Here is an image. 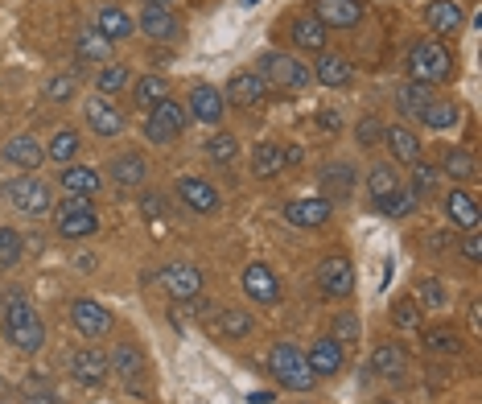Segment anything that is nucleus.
I'll list each match as a JSON object with an SVG mask.
<instances>
[{"label":"nucleus","instance_id":"f257e3e1","mask_svg":"<svg viewBox=\"0 0 482 404\" xmlns=\"http://www.w3.org/2000/svg\"><path fill=\"white\" fill-rule=\"evenodd\" d=\"M268 371L277 376L280 388H289V392H310L313 388V371L310 363H305V355L293 347V342H277V347L268 350Z\"/></svg>","mask_w":482,"mask_h":404},{"label":"nucleus","instance_id":"f03ea898","mask_svg":"<svg viewBox=\"0 0 482 404\" xmlns=\"http://www.w3.org/2000/svg\"><path fill=\"white\" fill-rule=\"evenodd\" d=\"M408 71L417 83H446L454 74V54H449L441 42H417L408 50Z\"/></svg>","mask_w":482,"mask_h":404},{"label":"nucleus","instance_id":"7ed1b4c3","mask_svg":"<svg viewBox=\"0 0 482 404\" xmlns=\"http://www.w3.org/2000/svg\"><path fill=\"white\" fill-rule=\"evenodd\" d=\"M5 330L13 334V342H17L25 355H34V350H42L45 342V326L42 318H37V310L29 306V301H21V297H13L9 306H5Z\"/></svg>","mask_w":482,"mask_h":404},{"label":"nucleus","instance_id":"20e7f679","mask_svg":"<svg viewBox=\"0 0 482 404\" xmlns=\"http://www.w3.org/2000/svg\"><path fill=\"white\" fill-rule=\"evenodd\" d=\"M256 74H260L264 83H277V87H289V91H301L305 83L313 79L310 66H305L301 58H293V54H277V50L260 58V71H256Z\"/></svg>","mask_w":482,"mask_h":404},{"label":"nucleus","instance_id":"39448f33","mask_svg":"<svg viewBox=\"0 0 482 404\" xmlns=\"http://www.w3.org/2000/svg\"><path fill=\"white\" fill-rule=\"evenodd\" d=\"M5 198H9L13 207L21 211V215H45L50 211V186H45L42 178H34V173H25V178H13L9 186H5Z\"/></svg>","mask_w":482,"mask_h":404},{"label":"nucleus","instance_id":"423d86ee","mask_svg":"<svg viewBox=\"0 0 482 404\" xmlns=\"http://www.w3.org/2000/svg\"><path fill=\"white\" fill-rule=\"evenodd\" d=\"M186 128V108L182 103H173V99H161L157 108L149 112V124H144V136H149L152 144H170L173 136Z\"/></svg>","mask_w":482,"mask_h":404},{"label":"nucleus","instance_id":"0eeeda50","mask_svg":"<svg viewBox=\"0 0 482 404\" xmlns=\"http://www.w3.org/2000/svg\"><path fill=\"white\" fill-rule=\"evenodd\" d=\"M313 17L321 21L326 29H350L363 21V0H313Z\"/></svg>","mask_w":482,"mask_h":404},{"label":"nucleus","instance_id":"6e6552de","mask_svg":"<svg viewBox=\"0 0 482 404\" xmlns=\"http://www.w3.org/2000/svg\"><path fill=\"white\" fill-rule=\"evenodd\" d=\"M83 116H87V124H91V133H95V136H120V133H124V112H120L116 103H107L103 95L87 99Z\"/></svg>","mask_w":482,"mask_h":404},{"label":"nucleus","instance_id":"1a4fd4ad","mask_svg":"<svg viewBox=\"0 0 482 404\" xmlns=\"http://www.w3.org/2000/svg\"><path fill=\"white\" fill-rule=\"evenodd\" d=\"M318 285L330 297H350L355 289V269H350L347 256H330V261L318 264Z\"/></svg>","mask_w":482,"mask_h":404},{"label":"nucleus","instance_id":"9d476101","mask_svg":"<svg viewBox=\"0 0 482 404\" xmlns=\"http://www.w3.org/2000/svg\"><path fill=\"white\" fill-rule=\"evenodd\" d=\"M71 322L79 326V334H91V339L112 330V314L99 301H91V297H74L71 301Z\"/></svg>","mask_w":482,"mask_h":404},{"label":"nucleus","instance_id":"9b49d317","mask_svg":"<svg viewBox=\"0 0 482 404\" xmlns=\"http://www.w3.org/2000/svg\"><path fill=\"white\" fill-rule=\"evenodd\" d=\"M161 285L170 289V297L190 301V297H198V289H202V272H198L194 264H165V269H161Z\"/></svg>","mask_w":482,"mask_h":404},{"label":"nucleus","instance_id":"f8f14e48","mask_svg":"<svg viewBox=\"0 0 482 404\" xmlns=\"http://www.w3.org/2000/svg\"><path fill=\"white\" fill-rule=\"evenodd\" d=\"M310 74L321 83V87H347V83L355 79V66H350L342 54H326V50H321L318 63L310 66Z\"/></svg>","mask_w":482,"mask_h":404},{"label":"nucleus","instance_id":"ddd939ff","mask_svg":"<svg viewBox=\"0 0 482 404\" xmlns=\"http://www.w3.org/2000/svg\"><path fill=\"white\" fill-rule=\"evenodd\" d=\"M141 29H144V37L173 42L182 25H178V17L170 13V5H144V9H141Z\"/></svg>","mask_w":482,"mask_h":404},{"label":"nucleus","instance_id":"4468645a","mask_svg":"<svg viewBox=\"0 0 482 404\" xmlns=\"http://www.w3.org/2000/svg\"><path fill=\"white\" fill-rule=\"evenodd\" d=\"M264 95H268V83L260 79L256 71H240V74H231V83H227V99L240 103V108L264 103Z\"/></svg>","mask_w":482,"mask_h":404},{"label":"nucleus","instance_id":"2eb2a0df","mask_svg":"<svg viewBox=\"0 0 482 404\" xmlns=\"http://www.w3.org/2000/svg\"><path fill=\"white\" fill-rule=\"evenodd\" d=\"M178 198L186 202V207H194L198 215L219 211V190H214L211 182H202V178H182L178 182Z\"/></svg>","mask_w":482,"mask_h":404},{"label":"nucleus","instance_id":"dca6fc26","mask_svg":"<svg viewBox=\"0 0 482 404\" xmlns=\"http://www.w3.org/2000/svg\"><path fill=\"white\" fill-rule=\"evenodd\" d=\"M223 91H214L211 83H198L194 91H190V112H194L202 124H219L223 120Z\"/></svg>","mask_w":482,"mask_h":404},{"label":"nucleus","instance_id":"f3484780","mask_svg":"<svg viewBox=\"0 0 482 404\" xmlns=\"http://www.w3.org/2000/svg\"><path fill=\"white\" fill-rule=\"evenodd\" d=\"M243 289H248V297L264 301V306L280 301V285H277V277H272V269H264V264H248V269H243Z\"/></svg>","mask_w":482,"mask_h":404},{"label":"nucleus","instance_id":"a211bd4d","mask_svg":"<svg viewBox=\"0 0 482 404\" xmlns=\"http://www.w3.org/2000/svg\"><path fill=\"white\" fill-rule=\"evenodd\" d=\"M112 368H116V376L124 379L128 388H141V379H144V355L133 347V342H120L116 350H112Z\"/></svg>","mask_w":482,"mask_h":404},{"label":"nucleus","instance_id":"6ab92c4d","mask_svg":"<svg viewBox=\"0 0 482 404\" xmlns=\"http://www.w3.org/2000/svg\"><path fill=\"white\" fill-rule=\"evenodd\" d=\"M285 219L293 227H321L330 219V202L326 198H297V202L285 207Z\"/></svg>","mask_w":482,"mask_h":404},{"label":"nucleus","instance_id":"aec40b11","mask_svg":"<svg viewBox=\"0 0 482 404\" xmlns=\"http://www.w3.org/2000/svg\"><path fill=\"white\" fill-rule=\"evenodd\" d=\"M71 371L79 384H103L107 376V355H99L95 347H83L71 355Z\"/></svg>","mask_w":482,"mask_h":404},{"label":"nucleus","instance_id":"412c9836","mask_svg":"<svg viewBox=\"0 0 482 404\" xmlns=\"http://www.w3.org/2000/svg\"><path fill=\"white\" fill-rule=\"evenodd\" d=\"M305 363H310L313 376H334L342 368V347L334 339H318L310 347V355H305Z\"/></svg>","mask_w":482,"mask_h":404},{"label":"nucleus","instance_id":"4be33fe9","mask_svg":"<svg viewBox=\"0 0 482 404\" xmlns=\"http://www.w3.org/2000/svg\"><path fill=\"white\" fill-rule=\"evenodd\" d=\"M107 170H112V178L120 182V186H141L144 178H149V162H144L141 153H120L107 162Z\"/></svg>","mask_w":482,"mask_h":404},{"label":"nucleus","instance_id":"5701e85b","mask_svg":"<svg viewBox=\"0 0 482 404\" xmlns=\"http://www.w3.org/2000/svg\"><path fill=\"white\" fill-rule=\"evenodd\" d=\"M5 162L17 165V170H37V165H42V144L25 133L13 136V141L5 144Z\"/></svg>","mask_w":482,"mask_h":404},{"label":"nucleus","instance_id":"b1692460","mask_svg":"<svg viewBox=\"0 0 482 404\" xmlns=\"http://www.w3.org/2000/svg\"><path fill=\"white\" fill-rule=\"evenodd\" d=\"M446 215H449V223L474 232V227H478V202H474L470 194H462V190H449L446 194Z\"/></svg>","mask_w":482,"mask_h":404},{"label":"nucleus","instance_id":"393cba45","mask_svg":"<svg viewBox=\"0 0 482 404\" xmlns=\"http://www.w3.org/2000/svg\"><path fill=\"white\" fill-rule=\"evenodd\" d=\"M428 25L438 29V34H457V29H462V5H457V0H433V5H428Z\"/></svg>","mask_w":482,"mask_h":404},{"label":"nucleus","instance_id":"a878e982","mask_svg":"<svg viewBox=\"0 0 482 404\" xmlns=\"http://www.w3.org/2000/svg\"><path fill=\"white\" fill-rule=\"evenodd\" d=\"M462 120V108H457L454 99H428L425 112H420V124L425 128H454Z\"/></svg>","mask_w":482,"mask_h":404},{"label":"nucleus","instance_id":"bb28decb","mask_svg":"<svg viewBox=\"0 0 482 404\" xmlns=\"http://www.w3.org/2000/svg\"><path fill=\"white\" fill-rule=\"evenodd\" d=\"M211 330L219 334V339H243V334L256 330V322H251V314H243V310H223V314L211 322Z\"/></svg>","mask_w":482,"mask_h":404},{"label":"nucleus","instance_id":"cd10ccee","mask_svg":"<svg viewBox=\"0 0 482 404\" xmlns=\"http://www.w3.org/2000/svg\"><path fill=\"white\" fill-rule=\"evenodd\" d=\"M99 34L116 45L120 37L133 34V17H128L124 9H116V5H103V9H99Z\"/></svg>","mask_w":482,"mask_h":404},{"label":"nucleus","instance_id":"c85d7f7f","mask_svg":"<svg viewBox=\"0 0 482 404\" xmlns=\"http://www.w3.org/2000/svg\"><path fill=\"white\" fill-rule=\"evenodd\" d=\"M280 170H285V149H280V144H256L251 173H256V178H277Z\"/></svg>","mask_w":482,"mask_h":404},{"label":"nucleus","instance_id":"c756f323","mask_svg":"<svg viewBox=\"0 0 482 404\" xmlns=\"http://www.w3.org/2000/svg\"><path fill=\"white\" fill-rule=\"evenodd\" d=\"M293 42L301 45V50H318L321 54V45H326V25H321L313 13H305V17L293 21Z\"/></svg>","mask_w":482,"mask_h":404},{"label":"nucleus","instance_id":"7c9ffc66","mask_svg":"<svg viewBox=\"0 0 482 404\" xmlns=\"http://www.w3.org/2000/svg\"><path fill=\"white\" fill-rule=\"evenodd\" d=\"M99 232L95 211H74V215H58V235L66 240H87V235Z\"/></svg>","mask_w":482,"mask_h":404},{"label":"nucleus","instance_id":"2f4dec72","mask_svg":"<svg viewBox=\"0 0 482 404\" xmlns=\"http://www.w3.org/2000/svg\"><path fill=\"white\" fill-rule=\"evenodd\" d=\"M350 190H355V170H350V165H326V170H321V198L326 194H334V198H342V194H350Z\"/></svg>","mask_w":482,"mask_h":404},{"label":"nucleus","instance_id":"473e14b6","mask_svg":"<svg viewBox=\"0 0 482 404\" xmlns=\"http://www.w3.org/2000/svg\"><path fill=\"white\" fill-rule=\"evenodd\" d=\"M384 136H388V144H392V153L400 157V162H417V157H420V141L412 136V128H404V124H388V128H384Z\"/></svg>","mask_w":482,"mask_h":404},{"label":"nucleus","instance_id":"72a5a7b5","mask_svg":"<svg viewBox=\"0 0 482 404\" xmlns=\"http://www.w3.org/2000/svg\"><path fill=\"white\" fill-rule=\"evenodd\" d=\"M371 368L379 371V376H400L404 371V347L400 342H379L371 355Z\"/></svg>","mask_w":482,"mask_h":404},{"label":"nucleus","instance_id":"f704fd0d","mask_svg":"<svg viewBox=\"0 0 482 404\" xmlns=\"http://www.w3.org/2000/svg\"><path fill=\"white\" fill-rule=\"evenodd\" d=\"M63 186L71 190V194H95L99 190V173L91 170V165H71V170H63Z\"/></svg>","mask_w":482,"mask_h":404},{"label":"nucleus","instance_id":"c9c22d12","mask_svg":"<svg viewBox=\"0 0 482 404\" xmlns=\"http://www.w3.org/2000/svg\"><path fill=\"white\" fill-rule=\"evenodd\" d=\"M367 190H371L375 202H384L388 194H396V190H400V182H396L392 165H371V173H367Z\"/></svg>","mask_w":482,"mask_h":404},{"label":"nucleus","instance_id":"e433bc0d","mask_svg":"<svg viewBox=\"0 0 482 404\" xmlns=\"http://www.w3.org/2000/svg\"><path fill=\"white\" fill-rule=\"evenodd\" d=\"M74 54L83 58V63H107V54H112V42H107L103 34H83L79 42H74Z\"/></svg>","mask_w":482,"mask_h":404},{"label":"nucleus","instance_id":"4c0bfd02","mask_svg":"<svg viewBox=\"0 0 482 404\" xmlns=\"http://www.w3.org/2000/svg\"><path fill=\"white\" fill-rule=\"evenodd\" d=\"M396 99H400V108L408 112V116H420V112H425V103H428L433 95H428V83H417V79H412V83H404V87L396 91Z\"/></svg>","mask_w":482,"mask_h":404},{"label":"nucleus","instance_id":"58836bf2","mask_svg":"<svg viewBox=\"0 0 482 404\" xmlns=\"http://www.w3.org/2000/svg\"><path fill=\"white\" fill-rule=\"evenodd\" d=\"M136 99H141L144 108H157L161 99H170V83L161 79V74H144V79L136 83Z\"/></svg>","mask_w":482,"mask_h":404},{"label":"nucleus","instance_id":"ea45409f","mask_svg":"<svg viewBox=\"0 0 482 404\" xmlns=\"http://www.w3.org/2000/svg\"><path fill=\"white\" fill-rule=\"evenodd\" d=\"M425 347L438 350V355H454L462 347V339H457L454 326H433V330H425Z\"/></svg>","mask_w":482,"mask_h":404},{"label":"nucleus","instance_id":"a19ab883","mask_svg":"<svg viewBox=\"0 0 482 404\" xmlns=\"http://www.w3.org/2000/svg\"><path fill=\"white\" fill-rule=\"evenodd\" d=\"M206 157H211V162H235V157H240V141H235V136H227V133H219V136H211V141H206Z\"/></svg>","mask_w":482,"mask_h":404},{"label":"nucleus","instance_id":"79ce46f5","mask_svg":"<svg viewBox=\"0 0 482 404\" xmlns=\"http://www.w3.org/2000/svg\"><path fill=\"white\" fill-rule=\"evenodd\" d=\"M128 83H133V71H128V66H120V63H112L107 71H99V91H103V95H112V91H124Z\"/></svg>","mask_w":482,"mask_h":404},{"label":"nucleus","instance_id":"37998d69","mask_svg":"<svg viewBox=\"0 0 482 404\" xmlns=\"http://www.w3.org/2000/svg\"><path fill=\"white\" fill-rule=\"evenodd\" d=\"M45 153H50L54 162H66V157L79 153V136H74L71 128H63L58 136H50V149H45Z\"/></svg>","mask_w":482,"mask_h":404},{"label":"nucleus","instance_id":"c03bdc74","mask_svg":"<svg viewBox=\"0 0 482 404\" xmlns=\"http://www.w3.org/2000/svg\"><path fill=\"white\" fill-rule=\"evenodd\" d=\"M21 261V235L13 227H0V264L9 269V264Z\"/></svg>","mask_w":482,"mask_h":404},{"label":"nucleus","instance_id":"a18cd8bd","mask_svg":"<svg viewBox=\"0 0 482 404\" xmlns=\"http://www.w3.org/2000/svg\"><path fill=\"white\" fill-rule=\"evenodd\" d=\"M474 170H478V165H474V157L470 153H462V149H457V153H446V173L449 178H474Z\"/></svg>","mask_w":482,"mask_h":404},{"label":"nucleus","instance_id":"49530a36","mask_svg":"<svg viewBox=\"0 0 482 404\" xmlns=\"http://www.w3.org/2000/svg\"><path fill=\"white\" fill-rule=\"evenodd\" d=\"M412 202H417V194H400V190H396V194H388L384 202H379V211L392 215V219H400V215H408V211H412Z\"/></svg>","mask_w":482,"mask_h":404},{"label":"nucleus","instance_id":"de8ad7c7","mask_svg":"<svg viewBox=\"0 0 482 404\" xmlns=\"http://www.w3.org/2000/svg\"><path fill=\"white\" fill-rule=\"evenodd\" d=\"M392 318H396L400 330H417V326H420V301H400Z\"/></svg>","mask_w":482,"mask_h":404},{"label":"nucleus","instance_id":"09e8293b","mask_svg":"<svg viewBox=\"0 0 482 404\" xmlns=\"http://www.w3.org/2000/svg\"><path fill=\"white\" fill-rule=\"evenodd\" d=\"M71 95H74V79H71V74H58V79L45 83V99H54V103H66Z\"/></svg>","mask_w":482,"mask_h":404},{"label":"nucleus","instance_id":"8fccbe9b","mask_svg":"<svg viewBox=\"0 0 482 404\" xmlns=\"http://www.w3.org/2000/svg\"><path fill=\"white\" fill-rule=\"evenodd\" d=\"M355 136H359V144H375V141H384V124H379L375 116H367V120H359Z\"/></svg>","mask_w":482,"mask_h":404},{"label":"nucleus","instance_id":"3c124183","mask_svg":"<svg viewBox=\"0 0 482 404\" xmlns=\"http://www.w3.org/2000/svg\"><path fill=\"white\" fill-rule=\"evenodd\" d=\"M417 297L425 301V306H446V289H441L438 281H420V285H417Z\"/></svg>","mask_w":482,"mask_h":404},{"label":"nucleus","instance_id":"603ef678","mask_svg":"<svg viewBox=\"0 0 482 404\" xmlns=\"http://www.w3.org/2000/svg\"><path fill=\"white\" fill-rule=\"evenodd\" d=\"M359 339V318L355 314H342L334 322V342H355Z\"/></svg>","mask_w":482,"mask_h":404},{"label":"nucleus","instance_id":"864d4df0","mask_svg":"<svg viewBox=\"0 0 482 404\" xmlns=\"http://www.w3.org/2000/svg\"><path fill=\"white\" fill-rule=\"evenodd\" d=\"M74 211H95V207H91V198H87V194H71L63 207H58V215H74Z\"/></svg>","mask_w":482,"mask_h":404},{"label":"nucleus","instance_id":"5fc2aeb1","mask_svg":"<svg viewBox=\"0 0 482 404\" xmlns=\"http://www.w3.org/2000/svg\"><path fill=\"white\" fill-rule=\"evenodd\" d=\"M412 178H417V194H425V190H433V182H438V173L428 170V165H417V173H412Z\"/></svg>","mask_w":482,"mask_h":404},{"label":"nucleus","instance_id":"6e6d98bb","mask_svg":"<svg viewBox=\"0 0 482 404\" xmlns=\"http://www.w3.org/2000/svg\"><path fill=\"white\" fill-rule=\"evenodd\" d=\"M462 251H466V261H474V264H478V261H482V240H478V235H466Z\"/></svg>","mask_w":482,"mask_h":404},{"label":"nucleus","instance_id":"4d7b16f0","mask_svg":"<svg viewBox=\"0 0 482 404\" xmlns=\"http://www.w3.org/2000/svg\"><path fill=\"white\" fill-rule=\"evenodd\" d=\"M141 202H144V215H161V211H165L161 207V194H144Z\"/></svg>","mask_w":482,"mask_h":404},{"label":"nucleus","instance_id":"13d9d810","mask_svg":"<svg viewBox=\"0 0 482 404\" xmlns=\"http://www.w3.org/2000/svg\"><path fill=\"white\" fill-rule=\"evenodd\" d=\"M318 124H321V128H330V133H334V128H339V116H334V112H318Z\"/></svg>","mask_w":482,"mask_h":404},{"label":"nucleus","instance_id":"bf43d9fd","mask_svg":"<svg viewBox=\"0 0 482 404\" xmlns=\"http://www.w3.org/2000/svg\"><path fill=\"white\" fill-rule=\"evenodd\" d=\"M248 400H251V404H272V392H251Z\"/></svg>","mask_w":482,"mask_h":404},{"label":"nucleus","instance_id":"052dcab7","mask_svg":"<svg viewBox=\"0 0 482 404\" xmlns=\"http://www.w3.org/2000/svg\"><path fill=\"white\" fill-rule=\"evenodd\" d=\"M144 5H170V0H144Z\"/></svg>","mask_w":482,"mask_h":404},{"label":"nucleus","instance_id":"680f3d73","mask_svg":"<svg viewBox=\"0 0 482 404\" xmlns=\"http://www.w3.org/2000/svg\"><path fill=\"white\" fill-rule=\"evenodd\" d=\"M243 5H256V0H243Z\"/></svg>","mask_w":482,"mask_h":404}]
</instances>
